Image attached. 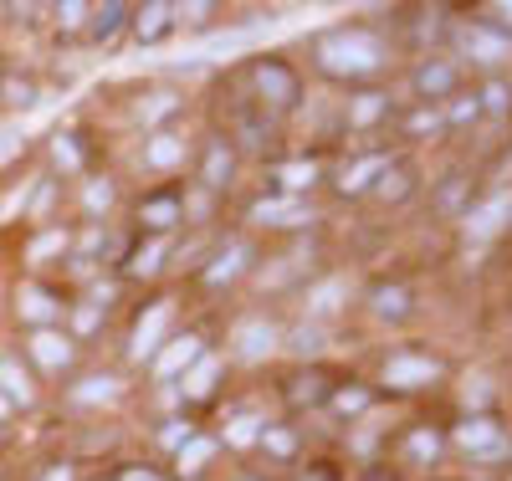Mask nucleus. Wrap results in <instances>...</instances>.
I'll list each match as a JSON object with an SVG mask.
<instances>
[{
    "label": "nucleus",
    "mask_w": 512,
    "mask_h": 481,
    "mask_svg": "<svg viewBox=\"0 0 512 481\" xmlns=\"http://www.w3.org/2000/svg\"><path fill=\"white\" fill-rule=\"evenodd\" d=\"M113 395V379H82V389H77V400H108Z\"/></svg>",
    "instance_id": "nucleus-31"
},
{
    "label": "nucleus",
    "mask_w": 512,
    "mask_h": 481,
    "mask_svg": "<svg viewBox=\"0 0 512 481\" xmlns=\"http://www.w3.org/2000/svg\"><path fill=\"white\" fill-rule=\"evenodd\" d=\"M502 16H507V21H512V6H502Z\"/></svg>",
    "instance_id": "nucleus-44"
},
{
    "label": "nucleus",
    "mask_w": 512,
    "mask_h": 481,
    "mask_svg": "<svg viewBox=\"0 0 512 481\" xmlns=\"http://www.w3.org/2000/svg\"><path fill=\"white\" fill-rule=\"evenodd\" d=\"M410 180H415V169H410V164H390V169L379 174L384 200H405V195H410Z\"/></svg>",
    "instance_id": "nucleus-15"
},
{
    "label": "nucleus",
    "mask_w": 512,
    "mask_h": 481,
    "mask_svg": "<svg viewBox=\"0 0 512 481\" xmlns=\"http://www.w3.org/2000/svg\"><path fill=\"white\" fill-rule=\"evenodd\" d=\"M256 430H262L256 420H236V425H231V446H246V441H256Z\"/></svg>",
    "instance_id": "nucleus-36"
},
{
    "label": "nucleus",
    "mask_w": 512,
    "mask_h": 481,
    "mask_svg": "<svg viewBox=\"0 0 512 481\" xmlns=\"http://www.w3.org/2000/svg\"><path fill=\"white\" fill-rule=\"evenodd\" d=\"M231 174V154H226V144H210V159H205V185L216 190L221 180Z\"/></svg>",
    "instance_id": "nucleus-26"
},
{
    "label": "nucleus",
    "mask_w": 512,
    "mask_h": 481,
    "mask_svg": "<svg viewBox=\"0 0 512 481\" xmlns=\"http://www.w3.org/2000/svg\"><path fill=\"white\" fill-rule=\"evenodd\" d=\"M262 441H267V451H272V456H292V435H287L282 425H272V430L262 435Z\"/></svg>",
    "instance_id": "nucleus-34"
},
{
    "label": "nucleus",
    "mask_w": 512,
    "mask_h": 481,
    "mask_svg": "<svg viewBox=\"0 0 512 481\" xmlns=\"http://www.w3.org/2000/svg\"><path fill=\"white\" fill-rule=\"evenodd\" d=\"M108 200H113V190H108V180H98V185L88 190V205H93V210H103Z\"/></svg>",
    "instance_id": "nucleus-38"
},
{
    "label": "nucleus",
    "mask_w": 512,
    "mask_h": 481,
    "mask_svg": "<svg viewBox=\"0 0 512 481\" xmlns=\"http://www.w3.org/2000/svg\"><path fill=\"white\" fill-rule=\"evenodd\" d=\"M507 47H512L507 36H492V31H482V26L466 31V52H472L477 62H502V57H507Z\"/></svg>",
    "instance_id": "nucleus-9"
},
{
    "label": "nucleus",
    "mask_w": 512,
    "mask_h": 481,
    "mask_svg": "<svg viewBox=\"0 0 512 481\" xmlns=\"http://www.w3.org/2000/svg\"><path fill=\"white\" fill-rule=\"evenodd\" d=\"M277 185H282L287 195H297V190H308V185H313V159H297V164H282V169H277Z\"/></svg>",
    "instance_id": "nucleus-21"
},
{
    "label": "nucleus",
    "mask_w": 512,
    "mask_h": 481,
    "mask_svg": "<svg viewBox=\"0 0 512 481\" xmlns=\"http://www.w3.org/2000/svg\"><path fill=\"white\" fill-rule=\"evenodd\" d=\"M21 313H26L31 323H47V318H57V302L41 292V287H26V292H21Z\"/></svg>",
    "instance_id": "nucleus-22"
},
{
    "label": "nucleus",
    "mask_w": 512,
    "mask_h": 481,
    "mask_svg": "<svg viewBox=\"0 0 512 481\" xmlns=\"http://www.w3.org/2000/svg\"><path fill=\"white\" fill-rule=\"evenodd\" d=\"M216 374H221V359H195V369H190L185 389H190L195 400H205V395H210V384H216Z\"/></svg>",
    "instance_id": "nucleus-20"
},
{
    "label": "nucleus",
    "mask_w": 512,
    "mask_h": 481,
    "mask_svg": "<svg viewBox=\"0 0 512 481\" xmlns=\"http://www.w3.org/2000/svg\"><path fill=\"white\" fill-rule=\"evenodd\" d=\"M451 87H456V67L451 62H431V67L415 72V93L420 98H446Z\"/></svg>",
    "instance_id": "nucleus-6"
},
{
    "label": "nucleus",
    "mask_w": 512,
    "mask_h": 481,
    "mask_svg": "<svg viewBox=\"0 0 512 481\" xmlns=\"http://www.w3.org/2000/svg\"><path fill=\"white\" fill-rule=\"evenodd\" d=\"M441 374V364L436 359H410V354H400V359H390L384 364V379H390L395 389H410V384H431Z\"/></svg>",
    "instance_id": "nucleus-3"
},
{
    "label": "nucleus",
    "mask_w": 512,
    "mask_h": 481,
    "mask_svg": "<svg viewBox=\"0 0 512 481\" xmlns=\"http://www.w3.org/2000/svg\"><path fill=\"white\" fill-rule=\"evenodd\" d=\"M251 221H262V226H287V221H303V205L297 200H262L251 210Z\"/></svg>",
    "instance_id": "nucleus-11"
},
{
    "label": "nucleus",
    "mask_w": 512,
    "mask_h": 481,
    "mask_svg": "<svg viewBox=\"0 0 512 481\" xmlns=\"http://www.w3.org/2000/svg\"><path fill=\"white\" fill-rule=\"evenodd\" d=\"M0 103H6V108H31L36 103V82L6 72V77H0Z\"/></svg>",
    "instance_id": "nucleus-13"
},
{
    "label": "nucleus",
    "mask_w": 512,
    "mask_h": 481,
    "mask_svg": "<svg viewBox=\"0 0 512 481\" xmlns=\"http://www.w3.org/2000/svg\"><path fill=\"white\" fill-rule=\"evenodd\" d=\"M390 108V98L384 93H364V98H354V113H349V123L354 128H369V123H379V113Z\"/></svg>",
    "instance_id": "nucleus-23"
},
{
    "label": "nucleus",
    "mask_w": 512,
    "mask_h": 481,
    "mask_svg": "<svg viewBox=\"0 0 512 481\" xmlns=\"http://www.w3.org/2000/svg\"><path fill=\"white\" fill-rule=\"evenodd\" d=\"M57 159H62V164H67V169H72V164H77V149H72V144H67V139H57Z\"/></svg>",
    "instance_id": "nucleus-40"
},
{
    "label": "nucleus",
    "mask_w": 512,
    "mask_h": 481,
    "mask_svg": "<svg viewBox=\"0 0 512 481\" xmlns=\"http://www.w3.org/2000/svg\"><path fill=\"white\" fill-rule=\"evenodd\" d=\"M374 313L379 318H405L410 313V292L405 287H379L374 292Z\"/></svg>",
    "instance_id": "nucleus-16"
},
{
    "label": "nucleus",
    "mask_w": 512,
    "mask_h": 481,
    "mask_svg": "<svg viewBox=\"0 0 512 481\" xmlns=\"http://www.w3.org/2000/svg\"><path fill=\"white\" fill-rule=\"evenodd\" d=\"M502 215H507V195H497V200H487L477 215H472V221H466V226H472V236H492L497 226H502Z\"/></svg>",
    "instance_id": "nucleus-18"
},
{
    "label": "nucleus",
    "mask_w": 512,
    "mask_h": 481,
    "mask_svg": "<svg viewBox=\"0 0 512 481\" xmlns=\"http://www.w3.org/2000/svg\"><path fill=\"white\" fill-rule=\"evenodd\" d=\"M123 481H159V476H154V471H128Z\"/></svg>",
    "instance_id": "nucleus-42"
},
{
    "label": "nucleus",
    "mask_w": 512,
    "mask_h": 481,
    "mask_svg": "<svg viewBox=\"0 0 512 481\" xmlns=\"http://www.w3.org/2000/svg\"><path fill=\"white\" fill-rule=\"evenodd\" d=\"M47 481H67V471H57V476H47Z\"/></svg>",
    "instance_id": "nucleus-43"
},
{
    "label": "nucleus",
    "mask_w": 512,
    "mask_h": 481,
    "mask_svg": "<svg viewBox=\"0 0 512 481\" xmlns=\"http://www.w3.org/2000/svg\"><path fill=\"white\" fill-rule=\"evenodd\" d=\"M236 348L246 359H262V354H272L277 348V328H267V323H241L236 328Z\"/></svg>",
    "instance_id": "nucleus-8"
},
{
    "label": "nucleus",
    "mask_w": 512,
    "mask_h": 481,
    "mask_svg": "<svg viewBox=\"0 0 512 481\" xmlns=\"http://www.w3.org/2000/svg\"><path fill=\"white\" fill-rule=\"evenodd\" d=\"M456 441H461L466 451H477V456H497V451H502V435H497V420H487V415H477V420H466V425L456 430Z\"/></svg>",
    "instance_id": "nucleus-4"
},
{
    "label": "nucleus",
    "mask_w": 512,
    "mask_h": 481,
    "mask_svg": "<svg viewBox=\"0 0 512 481\" xmlns=\"http://www.w3.org/2000/svg\"><path fill=\"white\" fill-rule=\"evenodd\" d=\"M169 16H175V6H144L134 26H139V36H144V41H159V36L169 31Z\"/></svg>",
    "instance_id": "nucleus-19"
},
{
    "label": "nucleus",
    "mask_w": 512,
    "mask_h": 481,
    "mask_svg": "<svg viewBox=\"0 0 512 481\" xmlns=\"http://www.w3.org/2000/svg\"><path fill=\"white\" fill-rule=\"evenodd\" d=\"M338 302H344V282H323V287H313V297H308V308L318 313V318H328Z\"/></svg>",
    "instance_id": "nucleus-25"
},
{
    "label": "nucleus",
    "mask_w": 512,
    "mask_h": 481,
    "mask_svg": "<svg viewBox=\"0 0 512 481\" xmlns=\"http://www.w3.org/2000/svg\"><path fill=\"white\" fill-rule=\"evenodd\" d=\"M139 221H144V226H154V231H169V226L180 221V200H175V195H154V200H144Z\"/></svg>",
    "instance_id": "nucleus-10"
},
{
    "label": "nucleus",
    "mask_w": 512,
    "mask_h": 481,
    "mask_svg": "<svg viewBox=\"0 0 512 481\" xmlns=\"http://www.w3.org/2000/svg\"><path fill=\"white\" fill-rule=\"evenodd\" d=\"M123 16H128L123 6H103V11H98V21H93V36H98V41H108V36L123 26Z\"/></svg>",
    "instance_id": "nucleus-29"
},
{
    "label": "nucleus",
    "mask_w": 512,
    "mask_h": 481,
    "mask_svg": "<svg viewBox=\"0 0 512 481\" xmlns=\"http://www.w3.org/2000/svg\"><path fill=\"white\" fill-rule=\"evenodd\" d=\"M159 261H164V246L154 241L149 251H139V256H134V272H139V277H149V272H159Z\"/></svg>",
    "instance_id": "nucleus-32"
},
{
    "label": "nucleus",
    "mask_w": 512,
    "mask_h": 481,
    "mask_svg": "<svg viewBox=\"0 0 512 481\" xmlns=\"http://www.w3.org/2000/svg\"><path fill=\"white\" fill-rule=\"evenodd\" d=\"M169 108H175V98H169V93H159V98H149V108H144V123H159Z\"/></svg>",
    "instance_id": "nucleus-35"
},
{
    "label": "nucleus",
    "mask_w": 512,
    "mask_h": 481,
    "mask_svg": "<svg viewBox=\"0 0 512 481\" xmlns=\"http://www.w3.org/2000/svg\"><path fill=\"white\" fill-rule=\"evenodd\" d=\"M0 415H6V400H0Z\"/></svg>",
    "instance_id": "nucleus-45"
},
{
    "label": "nucleus",
    "mask_w": 512,
    "mask_h": 481,
    "mask_svg": "<svg viewBox=\"0 0 512 481\" xmlns=\"http://www.w3.org/2000/svg\"><path fill=\"white\" fill-rule=\"evenodd\" d=\"M195 359H200V338H175V343H169L164 354H159L154 369H159V379H169V374H185Z\"/></svg>",
    "instance_id": "nucleus-7"
},
{
    "label": "nucleus",
    "mask_w": 512,
    "mask_h": 481,
    "mask_svg": "<svg viewBox=\"0 0 512 481\" xmlns=\"http://www.w3.org/2000/svg\"><path fill=\"white\" fill-rule=\"evenodd\" d=\"M390 169V159H359L354 169H344V195H359V190H369V180H379V174Z\"/></svg>",
    "instance_id": "nucleus-12"
},
{
    "label": "nucleus",
    "mask_w": 512,
    "mask_h": 481,
    "mask_svg": "<svg viewBox=\"0 0 512 481\" xmlns=\"http://www.w3.org/2000/svg\"><path fill=\"white\" fill-rule=\"evenodd\" d=\"M169 313H175V302H154L149 308V318L134 328V354L144 359V354H154V343L164 338V328H169Z\"/></svg>",
    "instance_id": "nucleus-5"
},
{
    "label": "nucleus",
    "mask_w": 512,
    "mask_h": 481,
    "mask_svg": "<svg viewBox=\"0 0 512 481\" xmlns=\"http://www.w3.org/2000/svg\"><path fill=\"white\" fill-rule=\"evenodd\" d=\"M507 98H512V93H507L502 82H492V87H487V108H492V113H507Z\"/></svg>",
    "instance_id": "nucleus-37"
},
{
    "label": "nucleus",
    "mask_w": 512,
    "mask_h": 481,
    "mask_svg": "<svg viewBox=\"0 0 512 481\" xmlns=\"http://www.w3.org/2000/svg\"><path fill=\"white\" fill-rule=\"evenodd\" d=\"M190 441V425H164V446H185Z\"/></svg>",
    "instance_id": "nucleus-39"
},
{
    "label": "nucleus",
    "mask_w": 512,
    "mask_h": 481,
    "mask_svg": "<svg viewBox=\"0 0 512 481\" xmlns=\"http://www.w3.org/2000/svg\"><path fill=\"white\" fill-rule=\"evenodd\" d=\"M241 261H246V246H231L216 267H210V282H226V277H236L241 272Z\"/></svg>",
    "instance_id": "nucleus-27"
},
{
    "label": "nucleus",
    "mask_w": 512,
    "mask_h": 481,
    "mask_svg": "<svg viewBox=\"0 0 512 481\" xmlns=\"http://www.w3.org/2000/svg\"><path fill=\"white\" fill-rule=\"evenodd\" d=\"M0 379H6V389L16 400H31V389H26V374H16V364H0Z\"/></svg>",
    "instance_id": "nucleus-33"
},
{
    "label": "nucleus",
    "mask_w": 512,
    "mask_h": 481,
    "mask_svg": "<svg viewBox=\"0 0 512 481\" xmlns=\"http://www.w3.org/2000/svg\"><path fill=\"white\" fill-rule=\"evenodd\" d=\"M318 62L333 77H369V72L384 67V47H379V36H369V31H333V36H323Z\"/></svg>",
    "instance_id": "nucleus-1"
},
{
    "label": "nucleus",
    "mask_w": 512,
    "mask_h": 481,
    "mask_svg": "<svg viewBox=\"0 0 512 481\" xmlns=\"http://www.w3.org/2000/svg\"><path fill=\"white\" fill-rule=\"evenodd\" d=\"M410 128H415V134H420V128H436V113H415Z\"/></svg>",
    "instance_id": "nucleus-41"
},
{
    "label": "nucleus",
    "mask_w": 512,
    "mask_h": 481,
    "mask_svg": "<svg viewBox=\"0 0 512 481\" xmlns=\"http://www.w3.org/2000/svg\"><path fill=\"white\" fill-rule=\"evenodd\" d=\"M180 159H185V144H180L175 134H159V139L149 144V164H154V169H175Z\"/></svg>",
    "instance_id": "nucleus-17"
},
{
    "label": "nucleus",
    "mask_w": 512,
    "mask_h": 481,
    "mask_svg": "<svg viewBox=\"0 0 512 481\" xmlns=\"http://www.w3.org/2000/svg\"><path fill=\"white\" fill-rule=\"evenodd\" d=\"M31 348H36V359L47 364V369H62V364L72 359V343H67V338H57V333H36V343H31Z\"/></svg>",
    "instance_id": "nucleus-14"
},
{
    "label": "nucleus",
    "mask_w": 512,
    "mask_h": 481,
    "mask_svg": "<svg viewBox=\"0 0 512 481\" xmlns=\"http://www.w3.org/2000/svg\"><path fill=\"white\" fill-rule=\"evenodd\" d=\"M369 400H374V395H369L364 384H344V389L333 395V410H338V415H359V410H369Z\"/></svg>",
    "instance_id": "nucleus-24"
},
{
    "label": "nucleus",
    "mask_w": 512,
    "mask_h": 481,
    "mask_svg": "<svg viewBox=\"0 0 512 481\" xmlns=\"http://www.w3.org/2000/svg\"><path fill=\"white\" fill-rule=\"evenodd\" d=\"M210 456H216V446H210V441H190V446H180V471H195Z\"/></svg>",
    "instance_id": "nucleus-28"
},
{
    "label": "nucleus",
    "mask_w": 512,
    "mask_h": 481,
    "mask_svg": "<svg viewBox=\"0 0 512 481\" xmlns=\"http://www.w3.org/2000/svg\"><path fill=\"white\" fill-rule=\"evenodd\" d=\"M251 82H256V93H262V103H272V108H297V77H292L282 62H256V67H251Z\"/></svg>",
    "instance_id": "nucleus-2"
},
{
    "label": "nucleus",
    "mask_w": 512,
    "mask_h": 481,
    "mask_svg": "<svg viewBox=\"0 0 512 481\" xmlns=\"http://www.w3.org/2000/svg\"><path fill=\"white\" fill-rule=\"evenodd\" d=\"M436 451H441V441H436L431 430H415V435H410V456H415V461H436Z\"/></svg>",
    "instance_id": "nucleus-30"
}]
</instances>
